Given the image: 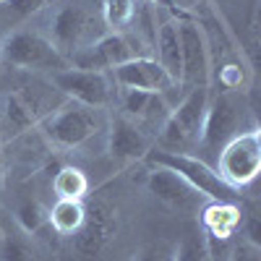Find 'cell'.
I'll use <instances>...</instances> for the list:
<instances>
[{"instance_id":"1f68e13d","label":"cell","mask_w":261,"mask_h":261,"mask_svg":"<svg viewBox=\"0 0 261 261\" xmlns=\"http://www.w3.org/2000/svg\"><path fill=\"white\" fill-rule=\"evenodd\" d=\"M154 3H165V0H154Z\"/></svg>"},{"instance_id":"277c9868","label":"cell","mask_w":261,"mask_h":261,"mask_svg":"<svg viewBox=\"0 0 261 261\" xmlns=\"http://www.w3.org/2000/svg\"><path fill=\"white\" fill-rule=\"evenodd\" d=\"M99 125V110L68 99L42 120V134L55 149H79L97 134Z\"/></svg>"},{"instance_id":"4dcf8cb0","label":"cell","mask_w":261,"mask_h":261,"mask_svg":"<svg viewBox=\"0 0 261 261\" xmlns=\"http://www.w3.org/2000/svg\"><path fill=\"white\" fill-rule=\"evenodd\" d=\"M3 3H8V0H0V6H3Z\"/></svg>"},{"instance_id":"d6986e66","label":"cell","mask_w":261,"mask_h":261,"mask_svg":"<svg viewBox=\"0 0 261 261\" xmlns=\"http://www.w3.org/2000/svg\"><path fill=\"white\" fill-rule=\"evenodd\" d=\"M86 206L73 199H58L53 209H47V222L58 235H76V230L84 222Z\"/></svg>"},{"instance_id":"7a4b0ae2","label":"cell","mask_w":261,"mask_h":261,"mask_svg":"<svg viewBox=\"0 0 261 261\" xmlns=\"http://www.w3.org/2000/svg\"><path fill=\"white\" fill-rule=\"evenodd\" d=\"M209 107V86H196L191 89L175 110H170L165 123L160 125V144L167 146V151H180L199 146L204 115Z\"/></svg>"},{"instance_id":"5b68a950","label":"cell","mask_w":261,"mask_h":261,"mask_svg":"<svg viewBox=\"0 0 261 261\" xmlns=\"http://www.w3.org/2000/svg\"><path fill=\"white\" fill-rule=\"evenodd\" d=\"M214 170L232 188H243V186L253 183L258 170H261V134H258V128H248L243 134L232 136L217 151V167Z\"/></svg>"},{"instance_id":"9c48e42d","label":"cell","mask_w":261,"mask_h":261,"mask_svg":"<svg viewBox=\"0 0 261 261\" xmlns=\"http://www.w3.org/2000/svg\"><path fill=\"white\" fill-rule=\"evenodd\" d=\"M63 102H53L45 97V89L39 86H16L8 92L3 105V128L11 139L27 134L39 125L50 113H55Z\"/></svg>"},{"instance_id":"d4e9b609","label":"cell","mask_w":261,"mask_h":261,"mask_svg":"<svg viewBox=\"0 0 261 261\" xmlns=\"http://www.w3.org/2000/svg\"><path fill=\"white\" fill-rule=\"evenodd\" d=\"M220 84L225 86V92H238L243 86V68L238 63H227L220 68Z\"/></svg>"},{"instance_id":"603a6c76","label":"cell","mask_w":261,"mask_h":261,"mask_svg":"<svg viewBox=\"0 0 261 261\" xmlns=\"http://www.w3.org/2000/svg\"><path fill=\"white\" fill-rule=\"evenodd\" d=\"M16 220L21 225L24 232H39L42 227L47 225V209L42 206L37 199H27L16 209Z\"/></svg>"},{"instance_id":"5bb4252c","label":"cell","mask_w":261,"mask_h":261,"mask_svg":"<svg viewBox=\"0 0 261 261\" xmlns=\"http://www.w3.org/2000/svg\"><path fill=\"white\" fill-rule=\"evenodd\" d=\"M113 79L120 89H141V92H154V94H167L172 89H178V84L149 55H141V58H134L123 65H115Z\"/></svg>"},{"instance_id":"83f0119b","label":"cell","mask_w":261,"mask_h":261,"mask_svg":"<svg viewBox=\"0 0 261 261\" xmlns=\"http://www.w3.org/2000/svg\"><path fill=\"white\" fill-rule=\"evenodd\" d=\"M230 261H261V248L251 246V243H243L232 251V258Z\"/></svg>"},{"instance_id":"e0dca14e","label":"cell","mask_w":261,"mask_h":261,"mask_svg":"<svg viewBox=\"0 0 261 261\" xmlns=\"http://www.w3.org/2000/svg\"><path fill=\"white\" fill-rule=\"evenodd\" d=\"M120 107L123 118L134 120L136 125L144 123H165L167 118V105L162 94L154 92H141V89H120Z\"/></svg>"},{"instance_id":"9a60e30c","label":"cell","mask_w":261,"mask_h":261,"mask_svg":"<svg viewBox=\"0 0 261 261\" xmlns=\"http://www.w3.org/2000/svg\"><path fill=\"white\" fill-rule=\"evenodd\" d=\"M151 149V139L146 136V130L141 125H136L128 118H113L110 120V130H107V151L110 160L115 165H128L144 160L146 151Z\"/></svg>"},{"instance_id":"30bf717a","label":"cell","mask_w":261,"mask_h":261,"mask_svg":"<svg viewBox=\"0 0 261 261\" xmlns=\"http://www.w3.org/2000/svg\"><path fill=\"white\" fill-rule=\"evenodd\" d=\"M243 110H246L243 102L238 99L232 92H220L209 102V107H206L199 146L217 154V151H220L232 136L243 134V130H241L243 115H246Z\"/></svg>"},{"instance_id":"7c38bea8","label":"cell","mask_w":261,"mask_h":261,"mask_svg":"<svg viewBox=\"0 0 261 261\" xmlns=\"http://www.w3.org/2000/svg\"><path fill=\"white\" fill-rule=\"evenodd\" d=\"M53 84L65 99L81 102L86 107H94V110H102V107L113 102L110 81L99 71H81L68 65V68L53 73Z\"/></svg>"},{"instance_id":"44dd1931","label":"cell","mask_w":261,"mask_h":261,"mask_svg":"<svg viewBox=\"0 0 261 261\" xmlns=\"http://www.w3.org/2000/svg\"><path fill=\"white\" fill-rule=\"evenodd\" d=\"M102 24L113 32H125L139 16L136 0H105L102 3Z\"/></svg>"},{"instance_id":"f546056e","label":"cell","mask_w":261,"mask_h":261,"mask_svg":"<svg viewBox=\"0 0 261 261\" xmlns=\"http://www.w3.org/2000/svg\"><path fill=\"white\" fill-rule=\"evenodd\" d=\"M6 180V162H3V151H0V186Z\"/></svg>"},{"instance_id":"f1b7e54d","label":"cell","mask_w":261,"mask_h":261,"mask_svg":"<svg viewBox=\"0 0 261 261\" xmlns=\"http://www.w3.org/2000/svg\"><path fill=\"white\" fill-rule=\"evenodd\" d=\"M246 235H248V243L261 248V225H258V217L248 214V222H246Z\"/></svg>"},{"instance_id":"6da1fadb","label":"cell","mask_w":261,"mask_h":261,"mask_svg":"<svg viewBox=\"0 0 261 261\" xmlns=\"http://www.w3.org/2000/svg\"><path fill=\"white\" fill-rule=\"evenodd\" d=\"M144 162L149 167H165L170 172H175V175H180L191 188H196L209 201H232V204H238V199H241L238 188L227 186L220 178V172H217L206 160H199L193 154L167 151V149L160 146V149H149Z\"/></svg>"},{"instance_id":"ba28073f","label":"cell","mask_w":261,"mask_h":261,"mask_svg":"<svg viewBox=\"0 0 261 261\" xmlns=\"http://www.w3.org/2000/svg\"><path fill=\"white\" fill-rule=\"evenodd\" d=\"M178 37H180V86L196 89V86H209L212 79V50L204 27L191 16H178Z\"/></svg>"},{"instance_id":"484cf974","label":"cell","mask_w":261,"mask_h":261,"mask_svg":"<svg viewBox=\"0 0 261 261\" xmlns=\"http://www.w3.org/2000/svg\"><path fill=\"white\" fill-rule=\"evenodd\" d=\"M134 261H172V248L167 243H154L146 246L144 251H139L134 256Z\"/></svg>"},{"instance_id":"7402d4cb","label":"cell","mask_w":261,"mask_h":261,"mask_svg":"<svg viewBox=\"0 0 261 261\" xmlns=\"http://www.w3.org/2000/svg\"><path fill=\"white\" fill-rule=\"evenodd\" d=\"M172 261H214L212 258V248H209V241L206 235L199 230H188L180 243L172 248Z\"/></svg>"},{"instance_id":"ffe728a7","label":"cell","mask_w":261,"mask_h":261,"mask_svg":"<svg viewBox=\"0 0 261 261\" xmlns=\"http://www.w3.org/2000/svg\"><path fill=\"white\" fill-rule=\"evenodd\" d=\"M53 191L58 199H73L81 201L89 193V178L86 172L73 167V165H63L55 175H53Z\"/></svg>"},{"instance_id":"8fae6325","label":"cell","mask_w":261,"mask_h":261,"mask_svg":"<svg viewBox=\"0 0 261 261\" xmlns=\"http://www.w3.org/2000/svg\"><path fill=\"white\" fill-rule=\"evenodd\" d=\"M120 230L118 209L110 201H92L84 212V222L73 235V248L84 258H97L107 246L115 241V235Z\"/></svg>"},{"instance_id":"52a82bcc","label":"cell","mask_w":261,"mask_h":261,"mask_svg":"<svg viewBox=\"0 0 261 261\" xmlns=\"http://www.w3.org/2000/svg\"><path fill=\"white\" fill-rule=\"evenodd\" d=\"M0 55L16 68L24 71H63L68 68V58L60 55L58 47L47 37H42L37 32H16L11 34L3 45H0Z\"/></svg>"},{"instance_id":"cb8c5ba5","label":"cell","mask_w":261,"mask_h":261,"mask_svg":"<svg viewBox=\"0 0 261 261\" xmlns=\"http://www.w3.org/2000/svg\"><path fill=\"white\" fill-rule=\"evenodd\" d=\"M0 258L3 261H34L32 246L21 235H3L0 241Z\"/></svg>"},{"instance_id":"4fadbf2b","label":"cell","mask_w":261,"mask_h":261,"mask_svg":"<svg viewBox=\"0 0 261 261\" xmlns=\"http://www.w3.org/2000/svg\"><path fill=\"white\" fill-rule=\"evenodd\" d=\"M146 188L157 201H162L170 209H178L183 214H196L204 206V196L196 188H191L180 175H175V172H170L165 167H151L149 170Z\"/></svg>"},{"instance_id":"ac0fdd59","label":"cell","mask_w":261,"mask_h":261,"mask_svg":"<svg viewBox=\"0 0 261 261\" xmlns=\"http://www.w3.org/2000/svg\"><path fill=\"white\" fill-rule=\"evenodd\" d=\"M154 50H157V63L165 68V73L180 86V37H178V21L167 18L160 24V29L154 32Z\"/></svg>"},{"instance_id":"2e32d148","label":"cell","mask_w":261,"mask_h":261,"mask_svg":"<svg viewBox=\"0 0 261 261\" xmlns=\"http://www.w3.org/2000/svg\"><path fill=\"white\" fill-rule=\"evenodd\" d=\"M243 222V212L232 201H209L201 206V232L206 241H227Z\"/></svg>"},{"instance_id":"8992f818","label":"cell","mask_w":261,"mask_h":261,"mask_svg":"<svg viewBox=\"0 0 261 261\" xmlns=\"http://www.w3.org/2000/svg\"><path fill=\"white\" fill-rule=\"evenodd\" d=\"M146 55V47L141 37L125 34V32H113V34H102L99 39H94L92 45L81 47L79 53H73L68 58V63L73 68L81 71H113L115 65H123L134 58Z\"/></svg>"},{"instance_id":"d6a6232c","label":"cell","mask_w":261,"mask_h":261,"mask_svg":"<svg viewBox=\"0 0 261 261\" xmlns=\"http://www.w3.org/2000/svg\"><path fill=\"white\" fill-rule=\"evenodd\" d=\"M0 58H3V55H0Z\"/></svg>"},{"instance_id":"4316f807","label":"cell","mask_w":261,"mask_h":261,"mask_svg":"<svg viewBox=\"0 0 261 261\" xmlns=\"http://www.w3.org/2000/svg\"><path fill=\"white\" fill-rule=\"evenodd\" d=\"M50 0H8V8L16 16H32L37 11H42Z\"/></svg>"},{"instance_id":"3957f363","label":"cell","mask_w":261,"mask_h":261,"mask_svg":"<svg viewBox=\"0 0 261 261\" xmlns=\"http://www.w3.org/2000/svg\"><path fill=\"white\" fill-rule=\"evenodd\" d=\"M97 24H102V16L94 13L92 3H86V0L63 3L50 18V42L58 47L60 55L71 58L81 47L99 39L94 32Z\"/></svg>"}]
</instances>
